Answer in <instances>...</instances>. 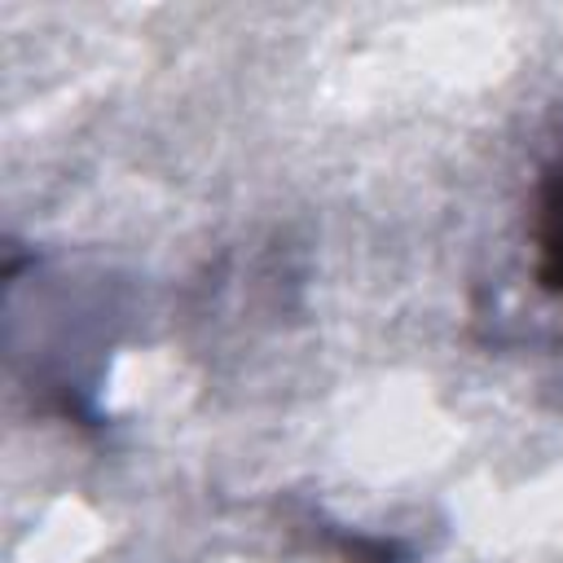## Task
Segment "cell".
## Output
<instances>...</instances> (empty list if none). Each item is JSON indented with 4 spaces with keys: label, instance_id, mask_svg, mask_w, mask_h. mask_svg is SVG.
Listing matches in <instances>:
<instances>
[{
    "label": "cell",
    "instance_id": "6da1fadb",
    "mask_svg": "<svg viewBox=\"0 0 563 563\" xmlns=\"http://www.w3.org/2000/svg\"><path fill=\"white\" fill-rule=\"evenodd\" d=\"M532 268L541 290L563 308V154L537 185L532 202Z\"/></svg>",
    "mask_w": 563,
    "mask_h": 563
}]
</instances>
